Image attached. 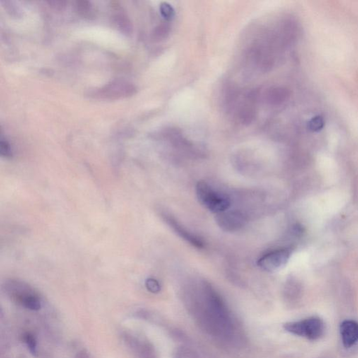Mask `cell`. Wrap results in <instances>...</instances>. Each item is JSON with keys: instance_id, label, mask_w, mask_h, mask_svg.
<instances>
[{"instance_id": "1", "label": "cell", "mask_w": 358, "mask_h": 358, "mask_svg": "<svg viewBox=\"0 0 358 358\" xmlns=\"http://www.w3.org/2000/svg\"><path fill=\"white\" fill-rule=\"evenodd\" d=\"M4 289L11 299L24 307L32 311L41 309L40 298L28 284L11 279L4 283Z\"/></svg>"}, {"instance_id": "2", "label": "cell", "mask_w": 358, "mask_h": 358, "mask_svg": "<svg viewBox=\"0 0 358 358\" xmlns=\"http://www.w3.org/2000/svg\"><path fill=\"white\" fill-rule=\"evenodd\" d=\"M196 195L200 204L215 214L225 212L230 207V200L212 188L205 181H200L196 186Z\"/></svg>"}, {"instance_id": "3", "label": "cell", "mask_w": 358, "mask_h": 358, "mask_svg": "<svg viewBox=\"0 0 358 358\" xmlns=\"http://www.w3.org/2000/svg\"><path fill=\"white\" fill-rule=\"evenodd\" d=\"M284 329L292 335L313 341L320 339L323 335L325 324L320 318L312 317L300 321L286 323L284 325Z\"/></svg>"}, {"instance_id": "4", "label": "cell", "mask_w": 358, "mask_h": 358, "mask_svg": "<svg viewBox=\"0 0 358 358\" xmlns=\"http://www.w3.org/2000/svg\"><path fill=\"white\" fill-rule=\"evenodd\" d=\"M290 255V251L284 248L271 251L258 260V267L265 272H277L287 263Z\"/></svg>"}, {"instance_id": "5", "label": "cell", "mask_w": 358, "mask_h": 358, "mask_svg": "<svg viewBox=\"0 0 358 358\" xmlns=\"http://www.w3.org/2000/svg\"><path fill=\"white\" fill-rule=\"evenodd\" d=\"M161 215H162V217H163L164 220H165V222H167L168 225L174 229V232L177 233L179 236H181L184 240H186L187 242L190 243V244L193 245V246L198 248L204 247L203 241H202L200 238L198 237V236L188 232V231L187 230L185 227H183L170 214H167L164 212V213H162Z\"/></svg>"}, {"instance_id": "6", "label": "cell", "mask_w": 358, "mask_h": 358, "mask_svg": "<svg viewBox=\"0 0 358 358\" xmlns=\"http://www.w3.org/2000/svg\"><path fill=\"white\" fill-rule=\"evenodd\" d=\"M341 337L346 348H351L358 342V323L354 320H345L341 324Z\"/></svg>"}, {"instance_id": "7", "label": "cell", "mask_w": 358, "mask_h": 358, "mask_svg": "<svg viewBox=\"0 0 358 358\" xmlns=\"http://www.w3.org/2000/svg\"><path fill=\"white\" fill-rule=\"evenodd\" d=\"M219 225L227 231H234L239 229L244 225V218L241 215L235 213L219 214L217 217Z\"/></svg>"}, {"instance_id": "8", "label": "cell", "mask_w": 358, "mask_h": 358, "mask_svg": "<svg viewBox=\"0 0 358 358\" xmlns=\"http://www.w3.org/2000/svg\"><path fill=\"white\" fill-rule=\"evenodd\" d=\"M133 90L128 84L116 83L108 85L107 88L102 90V92L107 97H118L120 96H128Z\"/></svg>"}, {"instance_id": "9", "label": "cell", "mask_w": 358, "mask_h": 358, "mask_svg": "<svg viewBox=\"0 0 358 358\" xmlns=\"http://www.w3.org/2000/svg\"><path fill=\"white\" fill-rule=\"evenodd\" d=\"M324 126H325V121L323 118L320 116L311 118L308 123V128L313 133H317L323 130Z\"/></svg>"}, {"instance_id": "10", "label": "cell", "mask_w": 358, "mask_h": 358, "mask_svg": "<svg viewBox=\"0 0 358 358\" xmlns=\"http://www.w3.org/2000/svg\"><path fill=\"white\" fill-rule=\"evenodd\" d=\"M160 11L161 15L165 20H171L174 18V9L167 2H163L160 4Z\"/></svg>"}, {"instance_id": "11", "label": "cell", "mask_w": 358, "mask_h": 358, "mask_svg": "<svg viewBox=\"0 0 358 358\" xmlns=\"http://www.w3.org/2000/svg\"><path fill=\"white\" fill-rule=\"evenodd\" d=\"M288 96L287 90H284V89H276L275 92L272 94L271 97L272 98V102H275L276 103H279V102H284Z\"/></svg>"}, {"instance_id": "12", "label": "cell", "mask_w": 358, "mask_h": 358, "mask_svg": "<svg viewBox=\"0 0 358 358\" xmlns=\"http://www.w3.org/2000/svg\"><path fill=\"white\" fill-rule=\"evenodd\" d=\"M0 153L5 157L12 156V150L11 145L6 140L1 138L0 140Z\"/></svg>"}, {"instance_id": "13", "label": "cell", "mask_w": 358, "mask_h": 358, "mask_svg": "<svg viewBox=\"0 0 358 358\" xmlns=\"http://www.w3.org/2000/svg\"><path fill=\"white\" fill-rule=\"evenodd\" d=\"M145 286H146L147 289L152 293H157L160 292V285L159 282H157L156 279L149 278L147 279L145 282Z\"/></svg>"}, {"instance_id": "14", "label": "cell", "mask_w": 358, "mask_h": 358, "mask_svg": "<svg viewBox=\"0 0 358 358\" xmlns=\"http://www.w3.org/2000/svg\"><path fill=\"white\" fill-rule=\"evenodd\" d=\"M25 341L31 353L34 355L37 354V343H36L35 337L30 334H27L25 336Z\"/></svg>"}, {"instance_id": "15", "label": "cell", "mask_w": 358, "mask_h": 358, "mask_svg": "<svg viewBox=\"0 0 358 358\" xmlns=\"http://www.w3.org/2000/svg\"><path fill=\"white\" fill-rule=\"evenodd\" d=\"M178 353V358H200L195 353L188 349H181Z\"/></svg>"}, {"instance_id": "16", "label": "cell", "mask_w": 358, "mask_h": 358, "mask_svg": "<svg viewBox=\"0 0 358 358\" xmlns=\"http://www.w3.org/2000/svg\"><path fill=\"white\" fill-rule=\"evenodd\" d=\"M89 358L88 355L85 354V353H80L79 355L78 356V358Z\"/></svg>"}]
</instances>
